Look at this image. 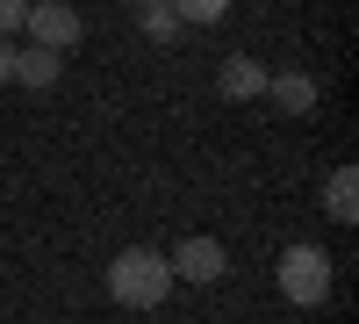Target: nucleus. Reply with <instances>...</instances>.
<instances>
[{
  "label": "nucleus",
  "mask_w": 359,
  "mask_h": 324,
  "mask_svg": "<svg viewBox=\"0 0 359 324\" xmlns=\"http://www.w3.org/2000/svg\"><path fill=\"white\" fill-rule=\"evenodd\" d=\"M108 296L123 303V310H158L165 296H172V267H165V252H151V245H123L108 259Z\"/></svg>",
  "instance_id": "f257e3e1"
},
{
  "label": "nucleus",
  "mask_w": 359,
  "mask_h": 324,
  "mask_svg": "<svg viewBox=\"0 0 359 324\" xmlns=\"http://www.w3.org/2000/svg\"><path fill=\"white\" fill-rule=\"evenodd\" d=\"M273 281H280V296L294 310H323V303H331V252H323V245H287Z\"/></svg>",
  "instance_id": "f03ea898"
},
{
  "label": "nucleus",
  "mask_w": 359,
  "mask_h": 324,
  "mask_svg": "<svg viewBox=\"0 0 359 324\" xmlns=\"http://www.w3.org/2000/svg\"><path fill=\"white\" fill-rule=\"evenodd\" d=\"M165 267H172V281L216 288V281L230 274V252H223V238H208V231H194V238H180V245L165 252Z\"/></svg>",
  "instance_id": "7ed1b4c3"
},
{
  "label": "nucleus",
  "mask_w": 359,
  "mask_h": 324,
  "mask_svg": "<svg viewBox=\"0 0 359 324\" xmlns=\"http://www.w3.org/2000/svg\"><path fill=\"white\" fill-rule=\"evenodd\" d=\"M22 29H29V44H43V51H57V58H65V51L86 37V22H79L72 0H29Z\"/></svg>",
  "instance_id": "20e7f679"
},
{
  "label": "nucleus",
  "mask_w": 359,
  "mask_h": 324,
  "mask_svg": "<svg viewBox=\"0 0 359 324\" xmlns=\"http://www.w3.org/2000/svg\"><path fill=\"white\" fill-rule=\"evenodd\" d=\"M216 94H223V101H259V94H266V65H259L252 51H230L223 72H216Z\"/></svg>",
  "instance_id": "39448f33"
},
{
  "label": "nucleus",
  "mask_w": 359,
  "mask_h": 324,
  "mask_svg": "<svg viewBox=\"0 0 359 324\" xmlns=\"http://www.w3.org/2000/svg\"><path fill=\"white\" fill-rule=\"evenodd\" d=\"M57 79H65V58H57V51H43V44L15 51V86H29V94H50Z\"/></svg>",
  "instance_id": "423d86ee"
},
{
  "label": "nucleus",
  "mask_w": 359,
  "mask_h": 324,
  "mask_svg": "<svg viewBox=\"0 0 359 324\" xmlns=\"http://www.w3.org/2000/svg\"><path fill=\"white\" fill-rule=\"evenodd\" d=\"M266 101L280 115H316V79L309 72H266Z\"/></svg>",
  "instance_id": "0eeeda50"
},
{
  "label": "nucleus",
  "mask_w": 359,
  "mask_h": 324,
  "mask_svg": "<svg viewBox=\"0 0 359 324\" xmlns=\"http://www.w3.org/2000/svg\"><path fill=\"white\" fill-rule=\"evenodd\" d=\"M323 216L331 223H359V173L352 166H338L331 181H323Z\"/></svg>",
  "instance_id": "6e6552de"
},
{
  "label": "nucleus",
  "mask_w": 359,
  "mask_h": 324,
  "mask_svg": "<svg viewBox=\"0 0 359 324\" xmlns=\"http://www.w3.org/2000/svg\"><path fill=\"white\" fill-rule=\"evenodd\" d=\"M165 8L180 15V29H208V22L230 15V0H165Z\"/></svg>",
  "instance_id": "1a4fd4ad"
},
{
  "label": "nucleus",
  "mask_w": 359,
  "mask_h": 324,
  "mask_svg": "<svg viewBox=\"0 0 359 324\" xmlns=\"http://www.w3.org/2000/svg\"><path fill=\"white\" fill-rule=\"evenodd\" d=\"M137 15H144V37H151V44H172L180 37V15L165 8V0H151V8H137Z\"/></svg>",
  "instance_id": "9d476101"
},
{
  "label": "nucleus",
  "mask_w": 359,
  "mask_h": 324,
  "mask_svg": "<svg viewBox=\"0 0 359 324\" xmlns=\"http://www.w3.org/2000/svg\"><path fill=\"white\" fill-rule=\"evenodd\" d=\"M22 15H29V0H0V37H15Z\"/></svg>",
  "instance_id": "9b49d317"
},
{
  "label": "nucleus",
  "mask_w": 359,
  "mask_h": 324,
  "mask_svg": "<svg viewBox=\"0 0 359 324\" xmlns=\"http://www.w3.org/2000/svg\"><path fill=\"white\" fill-rule=\"evenodd\" d=\"M15 51H22V44H8V37H0V86H15Z\"/></svg>",
  "instance_id": "f8f14e48"
},
{
  "label": "nucleus",
  "mask_w": 359,
  "mask_h": 324,
  "mask_svg": "<svg viewBox=\"0 0 359 324\" xmlns=\"http://www.w3.org/2000/svg\"><path fill=\"white\" fill-rule=\"evenodd\" d=\"M130 8H151V0H130Z\"/></svg>",
  "instance_id": "ddd939ff"
}]
</instances>
